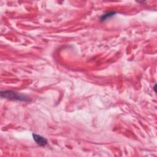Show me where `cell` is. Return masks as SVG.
Returning <instances> with one entry per match:
<instances>
[{
  "instance_id": "6da1fadb",
  "label": "cell",
  "mask_w": 157,
  "mask_h": 157,
  "mask_svg": "<svg viewBox=\"0 0 157 157\" xmlns=\"http://www.w3.org/2000/svg\"><path fill=\"white\" fill-rule=\"evenodd\" d=\"M1 98H5L7 99H10L20 101L26 102L29 101V98L26 95H23L22 94H20L18 93L12 91H1Z\"/></svg>"
},
{
  "instance_id": "7a4b0ae2",
  "label": "cell",
  "mask_w": 157,
  "mask_h": 157,
  "mask_svg": "<svg viewBox=\"0 0 157 157\" xmlns=\"http://www.w3.org/2000/svg\"><path fill=\"white\" fill-rule=\"evenodd\" d=\"M33 139L34 140L36 143L37 145H39V146L44 147L47 144V140L45 138L42 137L41 136H39V135H37L36 134H33Z\"/></svg>"
},
{
  "instance_id": "3957f363",
  "label": "cell",
  "mask_w": 157,
  "mask_h": 157,
  "mask_svg": "<svg viewBox=\"0 0 157 157\" xmlns=\"http://www.w3.org/2000/svg\"><path fill=\"white\" fill-rule=\"evenodd\" d=\"M115 13V12H111L106 13L102 15L101 17L100 20H101V21H105V20H106L107 18H110V17L113 16Z\"/></svg>"
}]
</instances>
